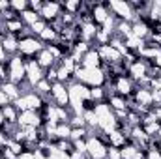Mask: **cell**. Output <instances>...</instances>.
I'll return each instance as SVG.
<instances>
[{
    "label": "cell",
    "instance_id": "cell-1",
    "mask_svg": "<svg viewBox=\"0 0 161 159\" xmlns=\"http://www.w3.org/2000/svg\"><path fill=\"white\" fill-rule=\"evenodd\" d=\"M45 49V45L41 43V40L38 36H34V34H30V36H26V38H21L19 40V51H17V54L23 58V62L26 64V62H30V60H36V56H38V52Z\"/></svg>",
    "mask_w": 161,
    "mask_h": 159
},
{
    "label": "cell",
    "instance_id": "cell-2",
    "mask_svg": "<svg viewBox=\"0 0 161 159\" xmlns=\"http://www.w3.org/2000/svg\"><path fill=\"white\" fill-rule=\"evenodd\" d=\"M109 11L118 19V21H125V23H135L139 17L135 15V11L131 9L127 0H107Z\"/></svg>",
    "mask_w": 161,
    "mask_h": 159
},
{
    "label": "cell",
    "instance_id": "cell-3",
    "mask_svg": "<svg viewBox=\"0 0 161 159\" xmlns=\"http://www.w3.org/2000/svg\"><path fill=\"white\" fill-rule=\"evenodd\" d=\"M6 69H8V75H9L11 82L21 84L23 80H26V66H25V62L19 54L9 56V60L6 64Z\"/></svg>",
    "mask_w": 161,
    "mask_h": 159
},
{
    "label": "cell",
    "instance_id": "cell-4",
    "mask_svg": "<svg viewBox=\"0 0 161 159\" xmlns=\"http://www.w3.org/2000/svg\"><path fill=\"white\" fill-rule=\"evenodd\" d=\"M107 152H109V146L97 137V135H90L86 139V156L92 159H107Z\"/></svg>",
    "mask_w": 161,
    "mask_h": 159
},
{
    "label": "cell",
    "instance_id": "cell-5",
    "mask_svg": "<svg viewBox=\"0 0 161 159\" xmlns=\"http://www.w3.org/2000/svg\"><path fill=\"white\" fill-rule=\"evenodd\" d=\"M56 107H69V94H68V86L64 82H54L51 88V96L49 99H45Z\"/></svg>",
    "mask_w": 161,
    "mask_h": 159
},
{
    "label": "cell",
    "instance_id": "cell-6",
    "mask_svg": "<svg viewBox=\"0 0 161 159\" xmlns=\"http://www.w3.org/2000/svg\"><path fill=\"white\" fill-rule=\"evenodd\" d=\"M62 13V2H54V0H45L43 8L40 11V19H43L47 25L53 23L54 19H58Z\"/></svg>",
    "mask_w": 161,
    "mask_h": 159
},
{
    "label": "cell",
    "instance_id": "cell-7",
    "mask_svg": "<svg viewBox=\"0 0 161 159\" xmlns=\"http://www.w3.org/2000/svg\"><path fill=\"white\" fill-rule=\"evenodd\" d=\"M17 125L19 127H43V122H41L40 114L36 111H25V112H19V120H17Z\"/></svg>",
    "mask_w": 161,
    "mask_h": 159
},
{
    "label": "cell",
    "instance_id": "cell-8",
    "mask_svg": "<svg viewBox=\"0 0 161 159\" xmlns=\"http://www.w3.org/2000/svg\"><path fill=\"white\" fill-rule=\"evenodd\" d=\"M109 15H111V11H109V6H107V0L105 2H94V6H92V21H94V25L101 26L107 21Z\"/></svg>",
    "mask_w": 161,
    "mask_h": 159
},
{
    "label": "cell",
    "instance_id": "cell-9",
    "mask_svg": "<svg viewBox=\"0 0 161 159\" xmlns=\"http://www.w3.org/2000/svg\"><path fill=\"white\" fill-rule=\"evenodd\" d=\"M25 66H26V80H28L32 86H36L41 79H45V69H41L40 64H38L36 60H30V62H26Z\"/></svg>",
    "mask_w": 161,
    "mask_h": 159
},
{
    "label": "cell",
    "instance_id": "cell-10",
    "mask_svg": "<svg viewBox=\"0 0 161 159\" xmlns=\"http://www.w3.org/2000/svg\"><path fill=\"white\" fill-rule=\"evenodd\" d=\"M127 140H129V137L127 135H124L122 131H111V133H107V144H109V148H116V150H122L125 144H127Z\"/></svg>",
    "mask_w": 161,
    "mask_h": 159
},
{
    "label": "cell",
    "instance_id": "cell-11",
    "mask_svg": "<svg viewBox=\"0 0 161 159\" xmlns=\"http://www.w3.org/2000/svg\"><path fill=\"white\" fill-rule=\"evenodd\" d=\"M80 66H82L84 69H97V68L101 66V58H99V54H97V49H90V51L82 56Z\"/></svg>",
    "mask_w": 161,
    "mask_h": 159
},
{
    "label": "cell",
    "instance_id": "cell-12",
    "mask_svg": "<svg viewBox=\"0 0 161 159\" xmlns=\"http://www.w3.org/2000/svg\"><path fill=\"white\" fill-rule=\"evenodd\" d=\"M36 62L40 64V68H41V69H45V71H47L49 68H54V66H56V58L51 54V51H49L47 47H45L43 51H40V52H38Z\"/></svg>",
    "mask_w": 161,
    "mask_h": 159
},
{
    "label": "cell",
    "instance_id": "cell-13",
    "mask_svg": "<svg viewBox=\"0 0 161 159\" xmlns=\"http://www.w3.org/2000/svg\"><path fill=\"white\" fill-rule=\"evenodd\" d=\"M105 103H107L114 112H118V111H127V97L118 96V94H109Z\"/></svg>",
    "mask_w": 161,
    "mask_h": 159
},
{
    "label": "cell",
    "instance_id": "cell-14",
    "mask_svg": "<svg viewBox=\"0 0 161 159\" xmlns=\"http://www.w3.org/2000/svg\"><path fill=\"white\" fill-rule=\"evenodd\" d=\"M0 43H2L4 51L8 52V56L17 54V51H19V40H17L13 34H6V36H2V38H0Z\"/></svg>",
    "mask_w": 161,
    "mask_h": 159
},
{
    "label": "cell",
    "instance_id": "cell-15",
    "mask_svg": "<svg viewBox=\"0 0 161 159\" xmlns=\"http://www.w3.org/2000/svg\"><path fill=\"white\" fill-rule=\"evenodd\" d=\"M131 32H133V36L135 38H139V40H144L150 36V28H148V25L146 23H142L141 19H137L135 23H131Z\"/></svg>",
    "mask_w": 161,
    "mask_h": 159
},
{
    "label": "cell",
    "instance_id": "cell-16",
    "mask_svg": "<svg viewBox=\"0 0 161 159\" xmlns=\"http://www.w3.org/2000/svg\"><path fill=\"white\" fill-rule=\"evenodd\" d=\"M8 97H9V101L13 103L15 99H19L21 97V90H19V86L15 84V82H11V80H8V82H4L2 84V88H0Z\"/></svg>",
    "mask_w": 161,
    "mask_h": 159
},
{
    "label": "cell",
    "instance_id": "cell-17",
    "mask_svg": "<svg viewBox=\"0 0 161 159\" xmlns=\"http://www.w3.org/2000/svg\"><path fill=\"white\" fill-rule=\"evenodd\" d=\"M51 88H53V84L49 82L47 79H41L36 86H34V92L40 96V97H43V99H49V96H51Z\"/></svg>",
    "mask_w": 161,
    "mask_h": 159
},
{
    "label": "cell",
    "instance_id": "cell-18",
    "mask_svg": "<svg viewBox=\"0 0 161 159\" xmlns=\"http://www.w3.org/2000/svg\"><path fill=\"white\" fill-rule=\"evenodd\" d=\"M2 114H4V118H6L8 123H17V120H19V111L15 109V105H13V103H9V105L2 107Z\"/></svg>",
    "mask_w": 161,
    "mask_h": 159
},
{
    "label": "cell",
    "instance_id": "cell-19",
    "mask_svg": "<svg viewBox=\"0 0 161 159\" xmlns=\"http://www.w3.org/2000/svg\"><path fill=\"white\" fill-rule=\"evenodd\" d=\"M92 135V131L88 127H71V135H69V140L75 142V140H84Z\"/></svg>",
    "mask_w": 161,
    "mask_h": 159
},
{
    "label": "cell",
    "instance_id": "cell-20",
    "mask_svg": "<svg viewBox=\"0 0 161 159\" xmlns=\"http://www.w3.org/2000/svg\"><path fill=\"white\" fill-rule=\"evenodd\" d=\"M80 6H82V0H68V2H62V11L71 13V15H75V17H77Z\"/></svg>",
    "mask_w": 161,
    "mask_h": 159
},
{
    "label": "cell",
    "instance_id": "cell-21",
    "mask_svg": "<svg viewBox=\"0 0 161 159\" xmlns=\"http://www.w3.org/2000/svg\"><path fill=\"white\" fill-rule=\"evenodd\" d=\"M21 21L25 23V26H32L36 21H40V13H36V11H32V9L28 8L26 11L21 13Z\"/></svg>",
    "mask_w": 161,
    "mask_h": 159
},
{
    "label": "cell",
    "instance_id": "cell-22",
    "mask_svg": "<svg viewBox=\"0 0 161 159\" xmlns=\"http://www.w3.org/2000/svg\"><path fill=\"white\" fill-rule=\"evenodd\" d=\"M69 135H71V125L69 123H58L56 125V139L69 140Z\"/></svg>",
    "mask_w": 161,
    "mask_h": 159
},
{
    "label": "cell",
    "instance_id": "cell-23",
    "mask_svg": "<svg viewBox=\"0 0 161 159\" xmlns=\"http://www.w3.org/2000/svg\"><path fill=\"white\" fill-rule=\"evenodd\" d=\"M11 9L21 15L23 11L28 9V0H11Z\"/></svg>",
    "mask_w": 161,
    "mask_h": 159
},
{
    "label": "cell",
    "instance_id": "cell-24",
    "mask_svg": "<svg viewBox=\"0 0 161 159\" xmlns=\"http://www.w3.org/2000/svg\"><path fill=\"white\" fill-rule=\"evenodd\" d=\"M8 148L15 154V156H21L23 152H25V146H23V142H17V140H13V139H9V142H8Z\"/></svg>",
    "mask_w": 161,
    "mask_h": 159
},
{
    "label": "cell",
    "instance_id": "cell-25",
    "mask_svg": "<svg viewBox=\"0 0 161 159\" xmlns=\"http://www.w3.org/2000/svg\"><path fill=\"white\" fill-rule=\"evenodd\" d=\"M28 28H30V32H32L34 36H40L41 32L47 28V23H45L43 19H40V21H36V23H34L32 26H28Z\"/></svg>",
    "mask_w": 161,
    "mask_h": 159
},
{
    "label": "cell",
    "instance_id": "cell-26",
    "mask_svg": "<svg viewBox=\"0 0 161 159\" xmlns=\"http://www.w3.org/2000/svg\"><path fill=\"white\" fill-rule=\"evenodd\" d=\"M45 79L49 80L51 84L58 82V68H56V66H54V68H49V69L45 71Z\"/></svg>",
    "mask_w": 161,
    "mask_h": 159
},
{
    "label": "cell",
    "instance_id": "cell-27",
    "mask_svg": "<svg viewBox=\"0 0 161 159\" xmlns=\"http://www.w3.org/2000/svg\"><path fill=\"white\" fill-rule=\"evenodd\" d=\"M69 125L71 127H86V122L82 118V114H73L69 120Z\"/></svg>",
    "mask_w": 161,
    "mask_h": 159
},
{
    "label": "cell",
    "instance_id": "cell-28",
    "mask_svg": "<svg viewBox=\"0 0 161 159\" xmlns=\"http://www.w3.org/2000/svg\"><path fill=\"white\" fill-rule=\"evenodd\" d=\"M28 8L36 13H40L41 8H43V0H28Z\"/></svg>",
    "mask_w": 161,
    "mask_h": 159
},
{
    "label": "cell",
    "instance_id": "cell-29",
    "mask_svg": "<svg viewBox=\"0 0 161 159\" xmlns=\"http://www.w3.org/2000/svg\"><path fill=\"white\" fill-rule=\"evenodd\" d=\"M9 80V75H8V69H6V64H0V84L8 82Z\"/></svg>",
    "mask_w": 161,
    "mask_h": 159
},
{
    "label": "cell",
    "instance_id": "cell-30",
    "mask_svg": "<svg viewBox=\"0 0 161 159\" xmlns=\"http://www.w3.org/2000/svg\"><path fill=\"white\" fill-rule=\"evenodd\" d=\"M0 156H2L4 159H17V157H19V156H15V154H13V152H11V150H9L8 146L0 150Z\"/></svg>",
    "mask_w": 161,
    "mask_h": 159
},
{
    "label": "cell",
    "instance_id": "cell-31",
    "mask_svg": "<svg viewBox=\"0 0 161 159\" xmlns=\"http://www.w3.org/2000/svg\"><path fill=\"white\" fill-rule=\"evenodd\" d=\"M107 159H122L120 150H116V148H109V152H107Z\"/></svg>",
    "mask_w": 161,
    "mask_h": 159
},
{
    "label": "cell",
    "instance_id": "cell-32",
    "mask_svg": "<svg viewBox=\"0 0 161 159\" xmlns=\"http://www.w3.org/2000/svg\"><path fill=\"white\" fill-rule=\"evenodd\" d=\"M69 157L71 159H86L88 156L82 154V152H77V150H71V152H69Z\"/></svg>",
    "mask_w": 161,
    "mask_h": 159
},
{
    "label": "cell",
    "instance_id": "cell-33",
    "mask_svg": "<svg viewBox=\"0 0 161 159\" xmlns=\"http://www.w3.org/2000/svg\"><path fill=\"white\" fill-rule=\"evenodd\" d=\"M8 60H9V56H8V52L4 51L2 43H0V64H8Z\"/></svg>",
    "mask_w": 161,
    "mask_h": 159
},
{
    "label": "cell",
    "instance_id": "cell-34",
    "mask_svg": "<svg viewBox=\"0 0 161 159\" xmlns=\"http://www.w3.org/2000/svg\"><path fill=\"white\" fill-rule=\"evenodd\" d=\"M146 159H161V154H159V152H156V150H148Z\"/></svg>",
    "mask_w": 161,
    "mask_h": 159
},
{
    "label": "cell",
    "instance_id": "cell-35",
    "mask_svg": "<svg viewBox=\"0 0 161 159\" xmlns=\"http://www.w3.org/2000/svg\"><path fill=\"white\" fill-rule=\"evenodd\" d=\"M9 8H11V2H8V0H0V13L6 11V9H9Z\"/></svg>",
    "mask_w": 161,
    "mask_h": 159
},
{
    "label": "cell",
    "instance_id": "cell-36",
    "mask_svg": "<svg viewBox=\"0 0 161 159\" xmlns=\"http://www.w3.org/2000/svg\"><path fill=\"white\" fill-rule=\"evenodd\" d=\"M17 159H36V156H34V152H23Z\"/></svg>",
    "mask_w": 161,
    "mask_h": 159
},
{
    "label": "cell",
    "instance_id": "cell-37",
    "mask_svg": "<svg viewBox=\"0 0 161 159\" xmlns=\"http://www.w3.org/2000/svg\"><path fill=\"white\" fill-rule=\"evenodd\" d=\"M0 159H4V157H2V156H0Z\"/></svg>",
    "mask_w": 161,
    "mask_h": 159
},
{
    "label": "cell",
    "instance_id": "cell-38",
    "mask_svg": "<svg viewBox=\"0 0 161 159\" xmlns=\"http://www.w3.org/2000/svg\"><path fill=\"white\" fill-rule=\"evenodd\" d=\"M86 159H92V157H86Z\"/></svg>",
    "mask_w": 161,
    "mask_h": 159
}]
</instances>
